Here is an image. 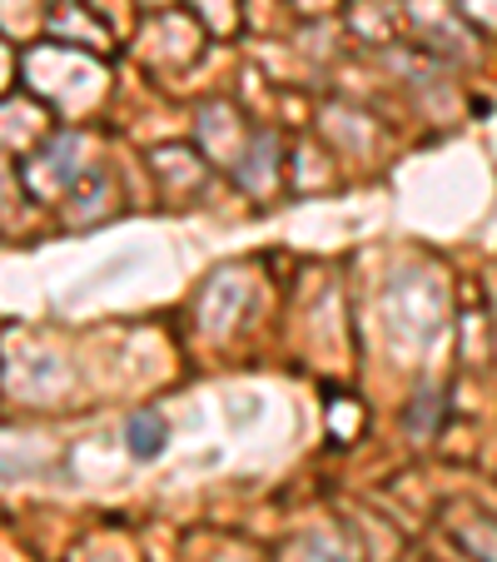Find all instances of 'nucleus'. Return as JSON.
Masks as SVG:
<instances>
[{"instance_id": "f257e3e1", "label": "nucleus", "mask_w": 497, "mask_h": 562, "mask_svg": "<svg viewBox=\"0 0 497 562\" xmlns=\"http://www.w3.org/2000/svg\"><path fill=\"white\" fill-rule=\"evenodd\" d=\"M125 443L129 453L139 458V463H149V458H159V448H165V424H159V414H135L125 424Z\"/></svg>"}]
</instances>
